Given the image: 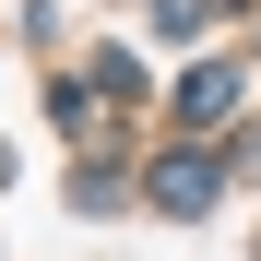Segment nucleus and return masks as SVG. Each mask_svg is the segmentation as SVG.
I'll list each match as a JSON object with an SVG mask.
<instances>
[{
  "instance_id": "f03ea898",
  "label": "nucleus",
  "mask_w": 261,
  "mask_h": 261,
  "mask_svg": "<svg viewBox=\"0 0 261 261\" xmlns=\"http://www.w3.org/2000/svg\"><path fill=\"white\" fill-rule=\"evenodd\" d=\"M190 119H202V130H226V119H238V71H226V60L190 71Z\"/></svg>"
},
{
  "instance_id": "f257e3e1",
  "label": "nucleus",
  "mask_w": 261,
  "mask_h": 261,
  "mask_svg": "<svg viewBox=\"0 0 261 261\" xmlns=\"http://www.w3.org/2000/svg\"><path fill=\"white\" fill-rule=\"evenodd\" d=\"M154 202H166V214H202V202H214V166H202V154H166V166H154Z\"/></svg>"
}]
</instances>
